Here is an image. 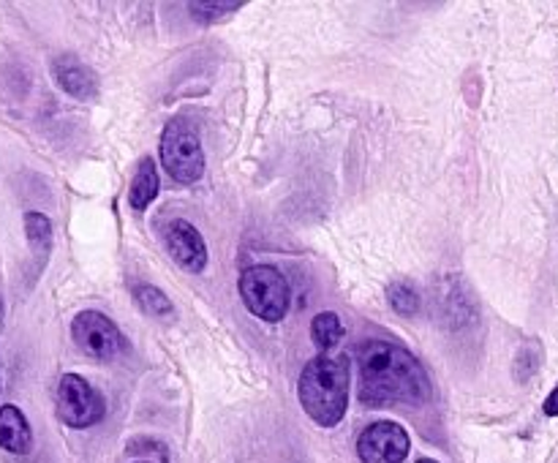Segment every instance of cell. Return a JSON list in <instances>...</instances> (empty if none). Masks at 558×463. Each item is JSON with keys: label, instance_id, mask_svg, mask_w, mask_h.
<instances>
[{"label": "cell", "instance_id": "30bf717a", "mask_svg": "<svg viewBox=\"0 0 558 463\" xmlns=\"http://www.w3.org/2000/svg\"><path fill=\"white\" fill-rule=\"evenodd\" d=\"M0 447L14 452V455H25L33 447L31 425H27L25 414L11 403L0 409Z\"/></svg>", "mask_w": 558, "mask_h": 463}, {"label": "cell", "instance_id": "2e32d148", "mask_svg": "<svg viewBox=\"0 0 558 463\" xmlns=\"http://www.w3.org/2000/svg\"><path fill=\"white\" fill-rule=\"evenodd\" d=\"M243 3H189L191 16L202 22H213V20H221L223 14H232L238 11Z\"/></svg>", "mask_w": 558, "mask_h": 463}, {"label": "cell", "instance_id": "8992f818", "mask_svg": "<svg viewBox=\"0 0 558 463\" xmlns=\"http://www.w3.org/2000/svg\"><path fill=\"white\" fill-rule=\"evenodd\" d=\"M71 336H74L76 346L82 352L96 360H109L123 349V336H120L118 325L109 316L98 314V310L76 314L74 325H71Z\"/></svg>", "mask_w": 558, "mask_h": 463}, {"label": "cell", "instance_id": "6da1fadb", "mask_svg": "<svg viewBox=\"0 0 558 463\" xmlns=\"http://www.w3.org/2000/svg\"><path fill=\"white\" fill-rule=\"evenodd\" d=\"M428 392V374L412 352L385 341H371L360 349V401L365 406L420 403Z\"/></svg>", "mask_w": 558, "mask_h": 463}, {"label": "cell", "instance_id": "52a82bcc", "mask_svg": "<svg viewBox=\"0 0 558 463\" xmlns=\"http://www.w3.org/2000/svg\"><path fill=\"white\" fill-rule=\"evenodd\" d=\"M357 455L363 463H403L409 455L407 428L390 419L368 425L357 439Z\"/></svg>", "mask_w": 558, "mask_h": 463}, {"label": "cell", "instance_id": "4fadbf2b", "mask_svg": "<svg viewBox=\"0 0 558 463\" xmlns=\"http://www.w3.org/2000/svg\"><path fill=\"white\" fill-rule=\"evenodd\" d=\"M134 297L136 303H140V308L145 310V314L156 316V319H169V316L174 314V305L169 303L167 294L158 287H150V283H136Z\"/></svg>", "mask_w": 558, "mask_h": 463}, {"label": "cell", "instance_id": "3957f363", "mask_svg": "<svg viewBox=\"0 0 558 463\" xmlns=\"http://www.w3.org/2000/svg\"><path fill=\"white\" fill-rule=\"evenodd\" d=\"M240 297L245 308L265 321H281L289 310V281L270 265H256L240 276Z\"/></svg>", "mask_w": 558, "mask_h": 463}, {"label": "cell", "instance_id": "e0dca14e", "mask_svg": "<svg viewBox=\"0 0 558 463\" xmlns=\"http://www.w3.org/2000/svg\"><path fill=\"white\" fill-rule=\"evenodd\" d=\"M545 414H548V417H558V387L554 392H550L548 398H545Z\"/></svg>", "mask_w": 558, "mask_h": 463}, {"label": "cell", "instance_id": "5bb4252c", "mask_svg": "<svg viewBox=\"0 0 558 463\" xmlns=\"http://www.w3.org/2000/svg\"><path fill=\"white\" fill-rule=\"evenodd\" d=\"M25 232L27 240L36 251L47 254L49 245H52V221H49L44 212H27L25 216Z\"/></svg>", "mask_w": 558, "mask_h": 463}, {"label": "cell", "instance_id": "5b68a950", "mask_svg": "<svg viewBox=\"0 0 558 463\" xmlns=\"http://www.w3.org/2000/svg\"><path fill=\"white\" fill-rule=\"evenodd\" d=\"M104 398L96 387L76 374H65L58 385V414L69 428H90L101 423Z\"/></svg>", "mask_w": 558, "mask_h": 463}, {"label": "cell", "instance_id": "7c38bea8", "mask_svg": "<svg viewBox=\"0 0 558 463\" xmlns=\"http://www.w3.org/2000/svg\"><path fill=\"white\" fill-rule=\"evenodd\" d=\"M341 336H343V325L341 319H338V314H332V310H322V314L314 319V325H311V338H314L319 352H327V349L336 346V343L341 341Z\"/></svg>", "mask_w": 558, "mask_h": 463}, {"label": "cell", "instance_id": "d6986e66", "mask_svg": "<svg viewBox=\"0 0 558 463\" xmlns=\"http://www.w3.org/2000/svg\"><path fill=\"white\" fill-rule=\"evenodd\" d=\"M0 310H3V300H0Z\"/></svg>", "mask_w": 558, "mask_h": 463}, {"label": "cell", "instance_id": "7a4b0ae2", "mask_svg": "<svg viewBox=\"0 0 558 463\" xmlns=\"http://www.w3.org/2000/svg\"><path fill=\"white\" fill-rule=\"evenodd\" d=\"M300 406L322 428H336L347 414L349 403V363L338 357L311 360L300 374L298 385Z\"/></svg>", "mask_w": 558, "mask_h": 463}, {"label": "cell", "instance_id": "8fae6325", "mask_svg": "<svg viewBox=\"0 0 558 463\" xmlns=\"http://www.w3.org/2000/svg\"><path fill=\"white\" fill-rule=\"evenodd\" d=\"M158 194V169L153 163V158H142L140 167H136L134 180L129 185V205L131 210L142 212Z\"/></svg>", "mask_w": 558, "mask_h": 463}, {"label": "cell", "instance_id": "ac0fdd59", "mask_svg": "<svg viewBox=\"0 0 558 463\" xmlns=\"http://www.w3.org/2000/svg\"><path fill=\"white\" fill-rule=\"evenodd\" d=\"M417 463H439V461H434V458H420Z\"/></svg>", "mask_w": 558, "mask_h": 463}, {"label": "cell", "instance_id": "ba28073f", "mask_svg": "<svg viewBox=\"0 0 558 463\" xmlns=\"http://www.w3.org/2000/svg\"><path fill=\"white\" fill-rule=\"evenodd\" d=\"M167 248L185 270L202 272L207 267V245L205 237L199 234V229L194 223H189L185 218H174L172 223H167Z\"/></svg>", "mask_w": 558, "mask_h": 463}, {"label": "cell", "instance_id": "9c48e42d", "mask_svg": "<svg viewBox=\"0 0 558 463\" xmlns=\"http://www.w3.org/2000/svg\"><path fill=\"white\" fill-rule=\"evenodd\" d=\"M52 74L58 85L63 87L69 96L80 98V101H90L98 96V76L90 65L76 60L74 54H60L52 63Z\"/></svg>", "mask_w": 558, "mask_h": 463}, {"label": "cell", "instance_id": "9a60e30c", "mask_svg": "<svg viewBox=\"0 0 558 463\" xmlns=\"http://www.w3.org/2000/svg\"><path fill=\"white\" fill-rule=\"evenodd\" d=\"M387 297H390V305L401 316H414L420 310V303H423L417 289H414L412 283H403V281L392 283V287L387 289Z\"/></svg>", "mask_w": 558, "mask_h": 463}, {"label": "cell", "instance_id": "277c9868", "mask_svg": "<svg viewBox=\"0 0 558 463\" xmlns=\"http://www.w3.org/2000/svg\"><path fill=\"white\" fill-rule=\"evenodd\" d=\"M161 161L178 183H196L205 172V150L199 134L185 120H172L161 134Z\"/></svg>", "mask_w": 558, "mask_h": 463}]
</instances>
